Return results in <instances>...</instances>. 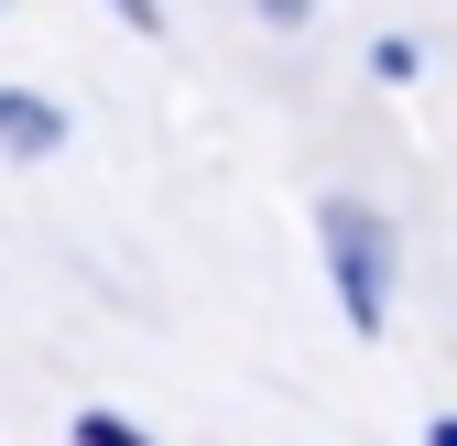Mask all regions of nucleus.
<instances>
[{"mask_svg":"<svg viewBox=\"0 0 457 446\" xmlns=\"http://www.w3.org/2000/svg\"><path fill=\"white\" fill-rule=\"evenodd\" d=\"M316 240L337 261V305H349L360 338H381V316H392V229L360 207V196H327L316 207Z\"/></svg>","mask_w":457,"mask_h":446,"instance_id":"f257e3e1","label":"nucleus"},{"mask_svg":"<svg viewBox=\"0 0 457 446\" xmlns=\"http://www.w3.org/2000/svg\"><path fill=\"white\" fill-rule=\"evenodd\" d=\"M120 22H142V33H153V22H163V12H153V0H120Z\"/></svg>","mask_w":457,"mask_h":446,"instance_id":"39448f33","label":"nucleus"},{"mask_svg":"<svg viewBox=\"0 0 457 446\" xmlns=\"http://www.w3.org/2000/svg\"><path fill=\"white\" fill-rule=\"evenodd\" d=\"M425 446H457V414H436V425H425Z\"/></svg>","mask_w":457,"mask_h":446,"instance_id":"423d86ee","label":"nucleus"},{"mask_svg":"<svg viewBox=\"0 0 457 446\" xmlns=\"http://www.w3.org/2000/svg\"><path fill=\"white\" fill-rule=\"evenodd\" d=\"M66 142V109L54 98H22V87H0V153H54Z\"/></svg>","mask_w":457,"mask_h":446,"instance_id":"f03ea898","label":"nucleus"},{"mask_svg":"<svg viewBox=\"0 0 457 446\" xmlns=\"http://www.w3.org/2000/svg\"><path fill=\"white\" fill-rule=\"evenodd\" d=\"M370 66H381V77H392V87H403V77H414V66H425V54H414V44H403V33H381V44H370Z\"/></svg>","mask_w":457,"mask_h":446,"instance_id":"20e7f679","label":"nucleus"},{"mask_svg":"<svg viewBox=\"0 0 457 446\" xmlns=\"http://www.w3.org/2000/svg\"><path fill=\"white\" fill-rule=\"evenodd\" d=\"M77 446H153V435L120 425V414H77Z\"/></svg>","mask_w":457,"mask_h":446,"instance_id":"7ed1b4c3","label":"nucleus"}]
</instances>
